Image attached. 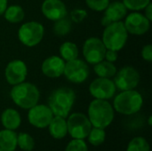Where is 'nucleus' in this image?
<instances>
[{
	"mask_svg": "<svg viewBox=\"0 0 152 151\" xmlns=\"http://www.w3.org/2000/svg\"><path fill=\"white\" fill-rule=\"evenodd\" d=\"M88 142L90 144L93 146H100L102 145L106 139V133L105 130L102 128H98V127H92L88 136Z\"/></svg>",
	"mask_w": 152,
	"mask_h": 151,
	"instance_id": "nucleus-25",
	"label": "nucleus"
},
{
	"mask_svg": "<svg viewBox=\"0 0 152 151\" xmlns=\"http://www.w3.org/2000/svg\"><path fill=\"white\" fill-rule=\"evenodd\" d=\"M88 8L95 12H103L108 4L110 0H85Z\"/></svg>",
	"mask_w": 152,
	"mask_h": 151,
	"instance_id": "nucleus-29",
	"label": "nucleus"
},
{
	"mask_svg": "<svg viewBox=\"0 0 152 151\" xmlns=\"http://www.w3.org/2000/svg\"><path fill=\"white\" fill-rule=\"evenodd\" d=\"M76 93L69 87H60L53 91L48 98V107L53 116L66 118L75 103Z\"/></svg>",
	"mask_w": 152,
	"mask_h": 151,
	"instance_id": "nucleus-1",
	"label": "nucleus"
},
{
	"mask_svg": "<svg viewBox=\"0 0 152 151\" xmlns=\"http://www.w3.org/2000/svg\"><path fill=\"white\" fill-rule=\"evenodd\" d=\"M94 73L98 76V77H105V78L113 77L118 71L117 67L114 65V63L104 60L94 64Z\"/></svg>",
	"mask_w": 152,
	"mask_h": 151,
	"instance_id": "nucleus-21",
	"label": "nucleus"
},
{
	"mask_svg": "<svg viewBox=\"0 0 152 151\" xmlns=\"http://www.w3.org/2000/svg\"><path fill=\"white\" fill-rule=\"evenodd\" d=\"M68 117V133H69L73 139L85 140L87 138L93 127L88 117L79 112L72 113Z\"/></svg>",
	"mask_w": 152,
	"mask_h": 151,
	"instance_id": "nucleus-7",
	"label": "nucleus"
},
{
	"mask_svg": "<svg viewBox=\"0 0 152 151\" xmlns=\"http://www.w3.org/2000/svg\"><path fill=\"white\" fill-rule=\"evenodd\" d=\"M28 76V68L21 60H12L5 67L4 77L6 82L11 85L20 84L26 80Z\"/></svg>",
	"mask_w": 152,
	"mask_h": 151,
	"instance_id": "nucleus-14",
	"label": "nucleus"
},
{
	"mask_svg": "<svg viewBox=\"0 0 152 151\" xmlns=\"http://www.w3.org/2000/svg\"><path fill=\"white\" fill-rule=\"evenodd\" d=\"M149 125H151V117H149Z\"/></svg>",
	"mask_w": 152,
	"mask_h": 151,
	"instance_id": "nucleus-36",
	"label": "nucleus"
},
{
	"mask_svg": "<svg viewBox=\"0 0 152 151\" xmlns=\"http://www.w3.org/2000/svg\"><path fill=\"white\" fill-rule=\"evenodd\" d=\"M118 52L107 49L106 53H105V55H104V60L107 61L114 63L118 60Z\"/></svg>",
	"mask_w": 152,
	"mask_h": 151,
	"instance_id": "nucleus-33",
	"label": "nucleus"
},
{
	"mask_svg": "<svg viewBox=\"0 0 152 151\" xmlns=\"http://www.w3.org/2000/svg\"><path fill=\"white\" fill-rule=\"evenodd\" d=\"M144 12H145V13H144V16L150 20V21H151L152 20V4L151 3H150L144 9Z\"/></svg>",
	"mask_w": 152,
	"mask_h": 151,
	"instance_id": "nucleus-34",
	"label": "nucleus"
},
{
	"mask_svg": "<svg viewBox=\"0 0 152 151\" xmlns=\"http://www.w3.org/2000/svg\"><path fill=\"white\" fill-rule=\"evenodd\" d=\"M4 19L12 24L21 22L25 18V12L20 5L18 4H12L7 6L4 12Z\"/></svg>",
	"mask_w": 152,
	"mask_h": 151,
	"instance_id": "nucleus-22",
	"label": "nucleus"
},
{
	"mask_svg": "<svg viewBox=\"0 0 152 151\" xmlns=\"http://www.w3.org/2000/svg\"><path fill=\"white\" fill-rule=\"evenodd\" d=\"M141 80L139 71L131 66H126L117 71L114 76V84L116 88L120 91H127L135 89Z\"/></svg>",
	"mask_w": 152,
	"mask_h": 151,
	"instance_id": "nucleus-8",
	"label": "nucleus"
},
{
	"mask_svg": "<svg viewBox=\"0 0 152 151\" xmlns=\"http://www.w3.org/2000/svg\"><path fill=\"white\" fill-rule=\"evenodd\" d=\"M1 123L4 129L14 131L20 125V115L16 109L8 108L4 109L1 115Z\"/></svg>",
	"mask_w": 152,
	"mask_h": 151,
	"instance_id": "nucleus-19",
	"label": "nucleus"
},
{
	"mask_svg": "<svg viewBox=\"0 0 152 151\" xmlns=\"http://www.w3.org/2000/svg\"><path fill=\"white\" fill-rule=\"evenodd\" d=\"M65 67V61L57 55L47 57L41 65L42 73L50 78H57L63 75Z\"/></svg>",
	"mask_w": 152,
	"mask_h": 151,
	"instance_id": "nucleus-17",
	"label": "nucleus"
},
{
	"mask_svg": "<svg viewBox=\"0 0 152 151\" xmlns=\"http://www.w3.org/2000/svg\"><path fill=\"white\" fill-rule=\"evenodd\" d=\"M126 151H151V148L148 141L145 138L137 136L128 143Z\"/></svg>",
	"mask_w": 152,
	"mask_h": 151,
	"instance_id": "nucleus-27",
	"label": "nucleus"
},
{
	"mask_svg": "<svg viewBox=\"0 0 152 151\" xmlns=\"http://www.w3.org/2000/svg\"><path fill=\"white\" fill-rule=\"evenodd\" d=\"M60 55L66 61H69L78 58L79 51L77 44L70 41H66L60 46Z\"/></svg>",
	"mask_w": 152,
	"mask_h": 151,
	"instance_id": "nucleus-23",
	"label": "nucleus"
},
{
	"mask_svg": "<svg viewBox=\"0 0 152 151\" xmlns=\"http://www.w3.org/2000/svg\"><path fill=\"white\" fill-rule=\"evenodd\" d=\"M47 127L51 136L56 140L63 139L68 133L67 121L64 117H61L53 116Z\"/></svg>",
	"mask_w": 152,
	"mask_h": 151,
	"instance_id": "nucleus-18",
	"label": "nucleus"
},
{
	"mask_svg": "<svg viewBox=\"0 0 152 151\" xmlns=\"http://www.w3.org/2000/svg\"><path fill=\"white\" fill-rule=\"evenodd\" d=\"M114 109L106 100L94 99L88 107V118L93 127L105 129L114 119Z\"/></svg>",
	"mask_w": 152,
	"mask_h": 151,
	"instance_id": "nucleus-3",
	"label": "nucleus"
},
{
	"mask_svg": "<svg viewBox=\"0 0 152 151\" xmlns=\"http://www.w3.org/2000/svg\"><path fill=\"white\" fill-rule=\"evenodd\" d=\"M7 6H8V0H0V15L4 14Z\"/></svg>",
	"mask_w": 152,
	"mask_h": 151,
	"instance_id": "nucleus-35",
	"label": "nucleus"
},
{
	"mask_svg": "<svg viewBox=\"0 0 152 151\" xmlns=\"http://www.w3.org/2000/svg\"><path fill=\"white\" fill-rule=\"evenodd\" d=\"M17 148V133L12 130L0 131V151H14Z\"/></svg>",
	"mask_w": 152,
	"mask_h": 151,
	"instance_id": "nucleus-20",
	"label": "nucleus"
},
{
	"mask_svg": "<svg viewBox=\"0 0 152 151\" xmlns=\"http://www.w3.org/2000/svg\"><path fill=\"white\" fill-rule=\"evenodd\" d=\"M106 50L102 39L95 36L87 38L83 44V55L86 62L94 65L103 61Z\"/></svg>",
	"mask_w": 152,
	"mask_h": 151,
	"instance_id": "nucleus-10",
	"label": "nucleus"
},
{
	"mask_svg": "<svg viewBox=\"0 0 152 151\" xmlns=\"http://www.w3.org/2000/svg\"><path fill=\"white\" fill-rule=\"evenodd\" d=\"M65 151H88V147L84 140L73 139L67 145Z\"/></svg>",
	"mask_w": 152,
	"mask_h": 151,
	"instance_id": "nucleus-30",
	"label": "nucleus"
},
{
	"mask_svg": "<svg viewBox=\"0 0 152 151\" xmlns=\"http://www.w3.org/2000/svg\"><path fill=\"white\" fill-rule=\"evenodd\" d=\"M17 146L23 151L33 150L35 142L31 135L27 133H20L17 135Z\"/></svg>",
	"mask_w": 152,
	"mask_h": 151,
	"instance_id": "nucleus-26",
	"label": "nucleus"
},
{
	"mask_svg": "<svg viewBox=\"0 0 152 151\" xmlns=\"http://www.w3.org/2000/svg\"><path fill=\"white\" fill-rule=\"evenodd\" d=\"M128 39V32L122 20L110 23L102 32V41L106 49L116 52L123 49Z\"/></svg>",
	"mask_w": 152,
	"mask_h": 151,
	"instance_id": "nucleus-5",
	"label": "nucleus"
},
{
	"mask_svg": "<svg viewBox=\"0 0 152 151\" xmlns=\"http://www.w3.org/2000/svg\"><path fill=\"white\" fill-rule=\"evenodd\" d=\"M72 28V21L69 17L65 16L58 20H55L53 26V31L57 36H64L68 35Z\"/></svg>",
	"mask_w": 152,
	"mask_h": 151,
	"instance_id": "nucleus-24",
	"label": "nucleus"
},
{
	"mask_svg": "<svg viewBox=\"0 0 152 151\" xmlns=\"http://www.w3.org/2000/svg\"><path fill=\"white\" fill-rule=\"evenodd\" d=\"M10 96L15 105L24 109H29L38 103L40 92L34 84L24 81L12 85Z\"/></svg>",
	"mask_w": 152,
	"mask_h": 151,
	"instance_id": "nucleus-2",
	"label": "nucleus"
},
{
	"mask_svg": "<svg viewBox=\"0 0 152 151\" xmlns=\"http://www.w3.org/2000/svg\"><path fill=\"white\" fill-rule=\"evenodd\" d=\"M86 17H87L86 10L80 9V8H76L72 10L70 12V16H69L71 21L75 23H81Z\"/></svg>",
	"mask_w": 152,
	"mask_h": 151,
	"instance_id": "nucleus-31",
	"label": "nucleus"
},
{
	"mask_svg": "<svg viewBox=\"0 0 152 151\" xmlns=\"http://www.w3.org/2000/svg\"><path fill=\"white\" fill-rule=\"evenodd\" d=\"M122 2L127 10L138 12L143 10L151 3V0H123Z\"/></svg>",
	"mask_w": 152,
	"mask_h": 151,
	"instance_id": "nucleus-28",
	"label": "nucleus"
},
{
	"mask_svg": "<svg viewBox=\"0 0 152 151\" xmlns=\"http://www.w3.org/2000/svg\"><path fill=\"white\" fill-rule=\"evenodd\" d=\"M143 105V98L136 90L121 91L113 101V109L119 114L130 116L139 112Z\"/></svg>",
	"mask_w": 152,
	"mask_h": 151,
	"instance_id": "nucleus-4",
	"label": "nucleus"
},
{
	"mask_svg": "<svg viewBox=\"0 0 152 151\" xmlns=\"http://www.w3.org/2000/svg\"><path fill=\"white\" fill-rule=\"evenodd\" d=\"M90 74L87 63L78 58L66 61L63 75L71 83L82 84L86 81Z\"/></svg>",
	"mask_w": 152,
	"mask_h": 151,
	"instance_id": "nucleus-9",
	"label": "nucleus"
},
{
	"mask_svg": "<svg viewBox=\"0 0 152 151\" xmlns=\"http://www.w3.org/2000/svg\"><path fill=\"white\" fill-rule=\"evenodd\" d=\"M142 57L145 61L151 62L152 61V45L148 44L144 45L142 49Z\"/></svg>",
	"mask_w": 152,
	"mask_h": 151,
	"instance_id": "nucleus-32",
	"label": "nucleus"
},
{
	"mask_svg": "<svg viewBox=\"0 0 152 151\" xmlns=\"http://www.w3.org/2000/svg\"><path fill=\"white\" fill-rule=\"evenodd\" d=\"M53 114L50 108L44 104H37L28 109V120L36 128L43 129L49 125Z\"/></svg>",
	"mask_w": 152,
	"mask_h": 151,
	"instance_id": "nucleus-13",
	"label": "nucleus"
},
{
	"mask_svg": "<svg viewBox=\"0 0 152 151\" xmlns=\"http://www.w3.org/2000/svg\"><path fill=\"white\" fill-rule=\"evenodd\" d=\"M127 14V9L120 1L110 2L106 9L104 10L103 17L102 18L101 24L103 27L110 25V23L122 20Z\"/></svg>",
	"mask_w": 152,
	"mask_h": 151,
	"instance_id": "nucleus-16",
	"label": "nucleus"
},
{
	"mask_svg": "<svg viewBox=\"0 0 152 151\" xmlns=\"http://www.w3.org/2000/svg\"><path fill=\"white\" fill-rule=\"evenodd\" d=\"M117 88L110 78L97 77L89 85V93L94 99L110 100L114 97Z\"/></svg>",
	"mask_w": 152,
	"mask_h": 151,
	"instance_id": "nucleus-11",
	"label": "nucleus"
},
{
	"mask_svg": "<svg viewBox=\"0 0 152 151\" xmlns=\"http://www.w3.org/2000/svg\"><path fill=\"white\" fill-rule=\"evenodd\" d=\"M45 35V28L38 21H28L23 23L18 30L20 42L27 47H34L40 44Z\"/></svg>",
	"mask_w": 152,
	"mask_h": 151,
	"instance_id": "nucleus-6",
	"label": "nucleus"
},
{
	"mask_svg": "<svg viewBox=\"0 0 152 151\" xmlns=\"http://www.w3.org/2000/svg\"><path fill=\"white\" fill-rule=\"evenodd\" d=\"M124 25L128 32V34L135 35V36H142L147 33L151 28V22L144 14L133 12L125 17Z\"/></svg>",
	"mask_w": 152,
	"mask_h": 151,
	"instance_id": "nucleus-12",
	"label": "nucleus"
},
{
	"mask_svg": "<svg viewBox=\"0 0 152 151\" xmlns=\"http://www.w3.org/2000/svg\"><path fill=\"white\" fill-rule=\"evenodd\" d=\"M41 11L43 15L52 21L58 20L68 15L67 6L61 0H44Z\"/></svg>",
	"mask_w": 152,
	"mask_h": 151,
	"instance_id": "nucleus-15",
	"label": "nucleus"
}]
</instances>
